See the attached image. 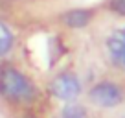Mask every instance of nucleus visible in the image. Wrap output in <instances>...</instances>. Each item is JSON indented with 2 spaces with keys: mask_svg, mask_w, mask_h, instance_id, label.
Returning a JSON list of instances; mask_svg holds the SVG:
<instances>
[{
  "mask_svg": "<svg viewBox=\"0 0 125 118\" xmlns=\"http://www.w3.org/2000/svg\"><path fill=\"white\" fill-rule=\"evenodd\" d=\"M59 118H90V116H88V111H86L85 105L75 103V102H68L59 111Z\"/></svg>",
  "mask_w": 125,
  "mask_h": 118,
  "instance_id": "7",
  "label": "nucleus"
},
{
  "mask_svg": "<svg viewBox=\"0 0 125 118\" xmlns=\"http://www.w3.org/2000/svg\"><path fill=\"white\" fill-rule=\"evenodd\" d=\"M35 81L15 65L0 67V98L17 107H28L39 100Z\"/></svg>",
  "mask_w": 125,
  "mask_h": 118,
  "instance_id": "1",
  "label": "nucleus"
},
{
  "mask_svg": "<svg viewBox=\"0 0 125 118\" xmlns=\"http://www.w3.org/2000/svg\"><path fill=\"white\" fill-rule=\"evenodd\" d=\"M105 8L109 13H112L114 17L125 19V0H107Z\"/></svg>",
  "mask_w": 125,
  "mask_h": 118,
  "instance_id": "8",
  "label": "nucleus"
},
{
  "mask_svg": "<svg viewBox=\"0 0 125 118\" xmlns=\"http://www.w3.org/2000/svg\"><path fill=\"white\" fill-rule=\"evenodd\" d=\"M96 13L92 8H72L59 15V22L68 30H85L96 19Z\"/></svg>",
  "mask_w": 125,
  "mask_h": 118,
  "instance_id": "4",
  "label": "nucleus"
},
{
  "mask_svg": "<svg viewBox=\"0 0 125 118\" xmlns=\"http://www.w3.org/2000/svg\"><path fill=\"white\" fill-rule=\"evenodd\" d=\"M48 91L59 102H75L83 92V83L79 76L72 70H61L50 79L48 83Z\"/></svg>",
  "mask_w": 125,
  "mask_h": 118,
  "instance_id": "3",
  "label": "nucleus"
},
{
  "mask_svg": "<svg viewBox=\"0 0 125 118\" xmlns=\"http://www.w3.org/2000/svg\"><path fill=\"white\" fill-rule=\"evenodd\" d=\"M19 118H35L33 114H22V116H19Z\"/></svg>",
  "mask_w": 125,
  "mask_h": 118,
  "instance_id": "9",
  "label": "nucleus"
},
{
  "mask_svg": "<svg viewBox=\"0 0 125 118\" xmlns=\"http://www.w3.org/2000/svg\"><path fill=\"white\" fill-rule=\"evenodd\" d=\"M86 98L99 109H114L125 102V89L112 79H101L88 89Z\"/></svg>",
  "mask_w": 125,
  "mask_h": 118,
  "instance_id": "2",
  "label": "nucleus"
},
{
  "mask_svg": "<svg viewBox=\"0 0 125 118\" xmlns=\"http://www.w3.org/2000/svg\"><path fill=\"white\" fill-rule=\"evenodd\" d=\"M105 48L109 52V57L116 67L125 70V28L123 30H116L110 33L109 39L105 43Z\"/></svg>",
  "mask_w": 125,
  "mask_h": 118,
  "instance_id": "5",
  "label": "nucleus"
},
{
  "mask_svg": "<svg viewBox=\"0 0 125 118\" xmlns=\"http://www.w3.org/2000/svg\"><path fill=\"white\" fill-rule=\"evenodd\" d=\"M15 43H17V37L11 26L4 20H0V57H6L15 48Z\"/></svg>",
  "mask_w": 125,
  "mask_h": 118,
  "instance_id": "6",
  "label": "nucleus"
}]
</instances>
